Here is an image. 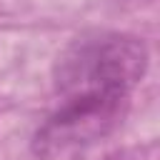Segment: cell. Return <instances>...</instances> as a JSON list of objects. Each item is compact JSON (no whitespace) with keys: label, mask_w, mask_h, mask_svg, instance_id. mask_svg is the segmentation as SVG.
Instances as JSON below:
<instances>
[{"label":"cell","mask_w":160,"mask_h":160,"mask_svg":"<svg viewBox=\"0 0 160 160\" xmlns=\"http://www.w3.org/2000/svg\"><path fill=\"white\" fill-rule=\"evenodd\" d=\"M148 50L125 32H88L55 62L58 108L35 132V152L52 158L105 138L125 115L142 80Z\"/></svg>","instance_id":"6da1fadb"}]
</instances>
